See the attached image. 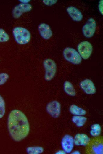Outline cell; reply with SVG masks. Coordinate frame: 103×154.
<instances>
[{"mask_svg":"<svg viewBox=\"0 0 103 154\" xmlns=\"http://www.w3.org/2000/svg\"><path fill=\"white\" fill-rule=\"evenodd\" d=\"M8 128L10 136L15 141H20L28 134L30 126L28 119L21 111L14 110L9 114Z\"/></svg>","mask_w":103,"mask_h":154,"instance_id":"obj_1","label":"cell"},{"mask_svg":"<svg viewBox=\"0 0 103 154\" xmlns=\"http://www.w3.org/2000/svg\"><path fill=\"white\" fill-rule=\"evenodd\" d=\"M13 33L16 42L21 44L28 43L30 41L31 35L26 29L22 27H17L13 31Z\"/></svg>","mask_w":103,"mask_h":154,"instance_id":"obj_2","label":"cell"},{"mask_svg":"<svg viewBox=\"0 0 103 154\" xmlns=\"http://www.w3.org/2000/svg\"><path fill=\"white\" fill-rule=\"evenodd\" d=\"M63 55L67 61L73 64L78 65L81 62L82 58L80 54L73 48H65L63 51Z\"/></svg>","mask_w":103,"mask_h":154,"instance_id":"obj_3","label":"cell"},{"mask_svg":"<svg viewBox=\"0 0 103 154\" xmlns=\"http://www.w3.org/2000/svg\"><path fill=\"white\" fill-rule=\"evenodd\" d=\"M43 64L45 70V78L47 81H50L54 78L56 73V64L53 60L47 59L44 60Z\"/></svg>","mask_w":103,"mask_h":154,"instance_id":"obj_4","label":"cell"},{"mask_svg":"<svg viewBox=\"0 0 103 154\" xmlns=\"http://www.w3.org/2000/svg\"><path fill=\"white\" fill-rule=\"evenodd\" d=\"M77 49L81 57L86 60L90 57L92 52L93 47L90 42L84 41L79 44Z\"/></svg>","mask_w":103,"mask_h":154,"instance_id":"obj_5","label":"cell"},{"mask_svg":"<svg viewBox=\"0 0 103 154\" xmlns=\"http://www.w3.org/2000/svg\"><path fill=\"white\" fill-rule=\"evenodd\" d=\"M96 27V22L93 18H89L82 28L83 35L86 37L89 38L94 35Z\"/></svg>","mask_w":103,"mask_h":154,"instance_id":"obj_6","label":"cell"},{"mask_svg":"<svg viewBox=\"0 0 103 154\" xmlns=\"http://www.w3.org/2000/svg\"><path fill=\"white\" fill-rule=\"evenodd\" d=\"M46 109L47 112L53 118H57L61 112V105L57 101H53L47 105Z\"/></svg>","mask_w":103,"mask_h":154,"instance_id":"obj_7","label":"cell"},{"mask_svg":"<svg viewBox=\"0 0 103 154\" xmlns=\"http://www.w3.org/2000/svg\"><path fill=\"white\" fill-rule=\"evenodd\" d=\"M32 6L30 4L26 3H21L16 6L14 8L12 14L15 18H19L24 13L30 11Z\"/></svg>","mask_w":103,"mask_h":154,"instance_id":"obj_8","label":"cell"},{"mask_svg":"<svg viewBox=\"0 0 103 154\" xmlns=\"http://www.w3.org/2000/svg\"><path fill=\"white\" fill-rule=\"evenodd\" d=\"M74 141L73 137L69 134H66L61 141L62 147L66 153H70L74 147Z\"/></svg>","mask_w":103,"mask_h":154,"instance_id":"obj_9","label":"cell"},{"mask_svg":"<svg viewBox=\"0 0 103 154\" xmlns=\"http://www.w3.org/2000/svg\"><path fill=\"white\" fill-rule=\"evenodd\" d=\"M81 88L87 94H91L96 92V89L92 81L89 79H86L80 84Z\"/></svg>","mask_w":103,"mask_h":154,"instance_id":"obj_10","label":"cell"},{"mask_svg":"<svg viewBox=\"0 0 103 154\" xmlns=\"http://www.w3.org/2000/svg\"><path fill=\"white\" fill-rule=\"evenodd\" d=\"M38 28L40 35L44 39H48L52 36V32L48 25L41 23L39 25Z\"/></svg>","mask_w":103,"mask_h":154,"instance_id":"obj_11","label":"cell"},{"mask_svg":"<svg viewBox=\"0 0 103 154\" xmlns=\"http://www.w3.org/2000/svg\"><path fill=\"white\" fill-rule=\"evenodd\" d=\"M67 11L74 21H80L83 18V16L81 12L75 7L73 6H70L67 8Z\"/></svg>","mask_w":103,"mask_h":154,"instance_id":"obj_12","label":"cell"},{"mask_svg":"<svg viewBox=\"0 0 103 154\" xmlns=\"http://www.w3.org/2000/svg\"><path fill=\"white\" fill-rule=\"evenodd\" d=\"M90 140L89 137L84 134H77L74 139V144L77 146H86Z\"/></svg>","mask_w":103,"mask_h":154,"instance_id":"obj_13","label":"cell"},{"mask_svg":"<svg viewBox=\"0 0 103 154\" xmlns=\"http://www.w3.org/2000/svg\"><path fill=\"white\" fill-rule=\"evenodd\" d=\"M103 144L99 141H94L91 145V149L92 153L96 154L103 153Z\"/></svg>","mask_w":103,"mask_h":154,"instance_id":"obj_14","label":"cell"},{"mask_svg":"<svg viewBox=\"0 0 103 154\" xmlns=\"http://www.w3.org/2000/svg\"><path fill=\"white\" fill-rule=\"evenodd\" d=\"M64 89L65 92L67 94L72 96L76 95V92L74 87L69 81H66L64 82Z\"/></svg>","mask_w":103,"mask_h":154,"instance_id":"obj_15","label":"cell"},{"mask_svg":"<svg viewBox=\"0 0 103 154\" xmlns=\"http://www.w3.org/2000/svg\"><path fill=\"white\" fill-rule=\"evenodd\" d=\"M69 109L70 112L75 116H81L86 114L85 110L75 105H71Z\"/></svg>","mask_w":103,"mask_h":154,"instance_id":"obj_16","label":"cell"},{"mask_svg":"<svg viewBox=\"0 0 103 154\" xmlns=\"http://www.w3.org/2000/svg\"><path fill=\"white\" fill-rule=\"evenodd\" d=\"M87 120L86 117L81 116H74L72 118V121L78 127H81L83 126Z\"/></svg>","mask_w":103,"mask_h":154,"instance_id":"obj_17","label":"cell"},{"mask_svg":"<svg viewBox=\"0 0 103 154\" xmlns=\"http://www.w3.org/2000/svg\"><path fill=\"white\" fill-rule=\"evenodd\" d=\"M101 132V127L99 124H95L91 126L90 133L92 136H98L100 134Z\"/></svg>","mask_w":103,"mask_h":154,"instance_id":"obj_18","label":"cell"},{"mask_svg":"<svg viewBox=\"0 0 103 154\" xmlns=\"http://www.w3.org/2000/svg\"><path fill=\"white\" fill-rule=\"evenodd\" d=\"M43 151V148L39 146L29 147L27 149V151L29 154H39L42 153Z\"/></svg>","mask_w":103,"mask_h":154,"instance_id":"obj_19","label":"cell"},{"mask_svg":"<svg viewBox=\"0 0 103 154\" xmlns=\"http://www.w3.org/2000/svg\"><path fill=\"white\" fill-rule=\"evenodd\" d=\"M5 112V102L2 97L0 95V118L4 116Z\"/></svg>","mask_w":103,"mask_h":154,"instance_id":"obj_20","label":"cell"},{"mask_svg":"<svg viewBox=\"0 0 103 154\" xmlns=\"http://www.w3.org/2000/svg\"><path fill=\"white\" fill-rule=\"evenodd\" d=\"M9 38V35L3 29L0 28V42L8 41Z\"/></svg>","mask_w":103,"mask_h":154,"instance_id":"obj_21","label":"cell"},{"mask_svg":"<svg viewBox=\"0 0 103 154\" xmlns=\"http://www.w3.org/2000/svg\"><path fill=\"white\" fill-rule=\"evenodd\" d=\"M9 78V75L7 73H0V85L5 83Z\"/></svg>","mask_w":103,"mask_h":154,"instance_id":"obj_22","label":"cell"},{"mask_svg":"<svg viewBox=\"0 0 103 154\" xmlns=\"http://www.w3.org/2000/svg\"><path fill=\"white\" fill-rule=\"evenodd\" d=\"M57 0H43V2L45 4L47 5L50 6L55 4Z\"/></svg>","mask_w":103,"mask_h":154,"instance_id":"obj_23","label":"cell"},{"mask_svg":"<svg viewBox=\"0 0 103 154\" xmlns=\"http://www.w3.org/2000/svg\"><path fill=\"white\" fill-rule=\"evenodd\" d=\"M103 0H100L99 1V11L101 14L103 15Z\"/></svg>","mask_w":103,"mask_h":154,"instance_id":"obj_24","label":"cell"},{"mask_svg":"<svg viewBox=\"0 0 103 154\" xmlns=\"http://www.w3.org/2000/svg\"><path fill=\"white\" fill-rule=\"evenodd\" d=\"M66 153L64 150H59L56 152L55 154H65Z\"/></svg>","mask_w":103,"mask_h":154,"instance_id":"obj_25","label":"cell"},{"mask_svg":"<svg viewBox=\"0 0 103 154\" xmlns=\"http://www.w3.org/2000/svg\"><path fill=\"white\" fill-rule=\"evenodd\" d=\"M71 154H80V152L79 151L76 150L74 151L73 153H71Z\"/></svg>","mask_w":103,"mask_h":154,"instance_id":"obj_26","label":"cell"}]
</instances>
